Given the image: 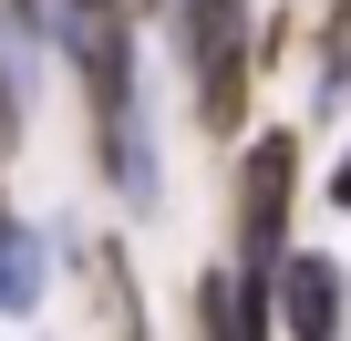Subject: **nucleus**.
<instances>
[{
	"mask_svg": "<svg viewBox=\"0 0 351 341\" xmlns=\"http://www.w3.org/2000/svg\"><path fill=\"white\" fill-rule=\"evenodd\" d=\"M310 104L320 114L351 104V0H330V21H320V83H310Z\"/></svg>",
	"mask_w": 351,
	"mask_h": 341,
	"instance_id": "6",
	"label": "nucleus"
},
{
	"mask_svg": "<svg viewBox=\"0 0 351 341\" xmlns=\"http://www.w3.org/2000/svg\"><path fill=\"white\" fill-rule=\"evenodd\" d=\"M42 290H52V259H42V228L0 207V320H21V310H42Z\"/></svg>",
	"mask_w": 351,
	"mask_h": 341,
	"instance_id": "5",
	"label": "nucleus"
},
{
	"mask_svg": "<svg viewBox=\"0 0 351 341\" xmlns=\"http://www.w3.org/2000/svg\"><path fill=\"white\" fill-rule=\"evenodd\" d=\"M104 290H114V341H145V300H134L124 259H104Z\"/></svg>",
	"mask_w": 351,
	"mask_h": 341,
	"instance_id": "8",
	"label": "nucleus"
},
{
	"mask_svg": "<svg viewBox=\"0 0 351 341\" xmlns=\"http://www.w3.org/2000/svg\"><path fill=\"white\" fill-rule=\"evenodd\" d=\"M73 11H124V0H73Z\"/></svg>",
	"mask_w": 351,
	"mask_h": 341,
	"instance_id": "10",
	"label": "nucleus"
},
{
	"mask_svg": "<svg viewBox=\"0 0 351 341\" xmlns=\"http://www.w3.org/2000/svg\"><path fill=\"white\" fill-rule=\"evenodd\" d=\"M269 290H279V341H351V269L330 248H289Z\"/></svg>",
	"mask_w": 351,
	"mask_h": 341,
	"instance_id": "3",
	"label": "nucleus"
},
{
	"mask_svg": "<svg viewBox=\"0 0 351 341\" xmlns=\"http://www.w3.org/2000/svg\"><path fill=\"white\" fill-rule=\"evenodd\" d=\"M176 52H186V73H197V124L217 145H238L248 83H258V21H248V0H176Z\"/></svg>",
	"mask_w": 351,
	"mask_h": 341,
	"instance_id": "1",
	"label": "nucleus"
},
{
	"mask_svg": "<svg viewBox=\"0 0 351 341\" xmlns=\"http://www.w3.org/2000/svg\"><path fill=\"white\" fill-rule=\"evenodd\" d=\"M21 21H0V134H21L32 124V62H21Z\"/></svg>",
	"mask_w": 351,
	"mask_h": 341,
	"instance_id": "7",
	"label": "nucleus"
},
{
	"mask_svg": "<svg viewBox=\"0 0 351 341\" xmlns=\"http://www.w3.org/2000/svg\"><path fill=\"white\" fill-rule=\"evenodd\" d=\"M197 331L207 341H279V290H269V269H207L197 279Z\"/></svg>",
	"mask_w": 351,
	"mask_h": 341,
	"instance_id": "4",
	"label": "nucleus"
},
{
	"mask_svg": "<svg viewBox=\"0 0 351 341\" xmlns=\"http://www.w3.org/2000/svg\"><path fill=\"white\" fill-rule=\"evenodd\" d=\"M289 217H300V134L269 124V134L238 145V187H228L238 269H279V259H289Z\"/></svg>",
	"mask_w": 351,
	"mask_h": 341,
	"instance_id": "2",
	"label": "nucleus"
},
{
	"mask_svg": "<svg viewBox=\"0 0 351 341\" xmlns=\"http://www.w3.org/2000/svg\"><path fill=\"white\" fill-rule=\"evenodd\" d=\"M320 197H330V207H341V217H351V155H341V165H330V187H320Z\"/></svg>",
	"mask_w": 351,
	"mask_h": 341,
	"instance_id": "9",
	"label": "nucleus"
}]
</instances>
